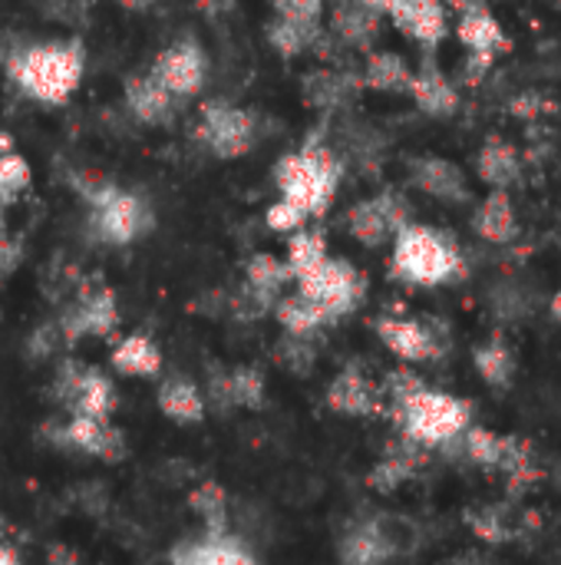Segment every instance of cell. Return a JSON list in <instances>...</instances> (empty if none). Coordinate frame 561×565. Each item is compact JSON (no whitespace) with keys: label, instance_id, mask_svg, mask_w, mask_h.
Wrapping results in <instances>:
<instances>
[{"label":"cell","instance_id":"obj_33","mask_svg":"<svg viewBox=\"0 0 561 565\" xmlns=\"http://www.w3.org/2000/svg\"><path fill=\"white\" fill-rule=\"evenodd\" d=\"M473 364H476L479 377L489 387H499V391H506L513 384V377H516V354H513V348L506 344L503 334L476 344L473 348Z\"/></svg>","mask_w":561,"mask_h":565},{"label":"cell","instance_id":"obj_18","mask_svg":"<svg viewBox=\"0 0 561 565\" xmlns=\"http://www.w3.org/2000/svg\"><path fill=\"white\" fill-rule=\"evenodd\" d=\"M53 440L63 450L83 454V457L109 463V467H116L129 457L126 434L112 420H103V417H66L63 424L53 427Z\"/></svg>","mask_w":561,"mask_h":565},{"label":"cell","instance_id":"obj_9","mask_svg":"<svg viewBox=\"0 0 561 565\" xmlns=\"http://www.w3.org/2000/svg\"><path fill=\"white\" fill-rule=\"evenodd\" d=\"M53 401L66 417H103L112 420L119 411V391L93 364L63 361L53 374Z\"/></svg>","mask_w":561,"mask_h":565},{"label":"cell","instance_id":"obj_38","mask_svg":"<svg viewBox=\"0 0 561 565\" xmlns=\"http://www.w3.org/2000/svg\"><path fill=\"white\" fill-rule=\"evenodd\" d=\"M324 255H331L327 252V242H324V232H317V228H298L291 238H288V268H291V278H298V275H304L308 268H314Z\"/></svg>","mask_w":561,"mask_h":565},{"label":"cell","instance_id":"obj_42","mask_svg":"<svg viewBox=\"0 0 561 565\" xmlns=\"http://www.w3.org/2000/svg\"><path fill=\"white\" fill-rule=\"evenodd\" d=\"M23 265V242L17 235L0 232V281H7Z\"/></svg>","mask_w":561,"mask_h":565},{"label":"cell","instance_id":"obj_21","mask_svg":"<svg viewBox=\"0 0 561 565\" xmlns=\"http://www.w3.org/2000/svg\"><path fill=\"white\" fill-rule=\"evenodd\" d=\"M410 185L443 205H470L473 202V189H470L463 166H456L446 156H413L410 159Z\"/></svg>","mask_w":561,"mask_h":565},{"label":"cell","instance_id":"obj_10","mask_svg":"<svg viewBox=\"0 0 561 565\" xmlns=\"http://www.w3.org/2000/svg\"><path fill=\"white\" fill-rule=\"evenodd\" d=\"M195 139L205 146L208 156L215 159H241L248 156L258 139H261V122L251 109L225 103V99H212L202 106L198 113V126H195Z\"/></svg>","mask_w":561,"mask_h":565},{"label":"cell","instance_id":"obj_7","mask_svg":"<svg viewBox=\"0 0 561 565\" xmlns=\"http://www.w3.org/2000/svg\"><path fill=\"white\" fill-rule=\"evenodd\" d=\"M294 291L311 298L334 324L354 315L367 298V278L347 258L324 255L314 268L294 278Z\"/></svg>","mask_w":561,"mask_h":565},{"label":"cell","instance_id":"obj_1","mask_svg":"<svg viewBox=\"0 0 561 565\" xmlns=\"http://www.w3.org/2000/svg\"><path fill=\"white\" fill-rule=\"evenodd\" d=\"M7 73L23 96L43 106H63L83 83L86 46L79 40H36L7 56Z\"/></svg>","mask_w":561,"mask_h":565},{"label":"cell","instance_id":"obj_26","mask_svg":"<svg viewBox=\"0 0 561 565\" xmlns=\"http://www.w3.org/2000/svg\"><path fill=\"white\" fill-rule=\"evenodd\" d=\"M470 228L489 245H506V242L519 238V218H516L509 189H489L486 199L473 209Z\"/></svg>","mask_w":561,"mask_h":565},{"label":"cell","instance_id":"obj_30","mask_svg":"<svg viewBox=\"0 0 561 565\" xmlns=\"http://www.w3.org/2000/svg\"><path fill=\"white\" fill-rule=\"evenodd\" d=\"M410 79H413V66L403 53L397 50H374L364 60V73H360V86L377 89V93H393V96H407L410 93Z\"/></svg>","mask_w":561,"mask_h":565},{"label":"cell","instance_id":"obj_24","mask_svg":"<svg viewBox=\"0 0 561 565\" xmlns=\"http://www.w3.org/2000/svg\"><path fill=\"white\" fill-rule=\"evenodd\" d=\"M420 113L433 116V119H450L460 113V89L456 83L440 70L433 53H423L420 66H413V79H410V93H407Z\"/></svg>","mask_w":561,"mask_h":565},{"label":"cell","instance_id":"obj_37","mask_svg":"<svg viewBox=\"0 0 561 565\" xmlns=\"http://www.w3.org/2000/svg\"><path fill=\"white\" fill-rule=\"evenodd\" d=\"M324 26H301V23H288V20H271L268 23V43L281 53V56H301L308 50H314L321 43Z\"/></svg>","mask_w":561,"mask_h":565},{"label":"cell","instance_id":"obj_16","mask_svg":"<svg viewBox=\"0 0 561 565\" xmlns=\"http://www.w3.org/2000/svg\"><path fill=\"white\" fill-rule=\"evenodd\" d=\"M149 73L175 96V99H192L205 89L208 83V53L195 36H179L172 40L149 66Z\"/></svg>","mask_w":561,"mask_h":565},{"label":"cell","instance_id":"obj_15","mask_svg":"<svg viewBox=\"0 0 561 565\" xmlns=\"http://www.w3.org/2000/svg\"><path fill=\"white\" fill-rule=\"evenodd\" d=\"M413 222L410 218V205L397 195V192H377L370 199H360L347 209L344 215V228L354 242H360L364 248H380L387 242H393V235Z\"/></svg>","mask_w":561,"mask_h":565},{"label":"cell","instance_id":"obj_48","mask_svg":"<svg viewBox=\"0 0 561 565\" xmlns=\"http://www.w3.org/2000/svg\"><path fill=\"white\" fill-rule=\"evenodd\" d=\"M122 7H142V3H149V0H119Z\"/></svg>","mask_w":561,"mask_h":565},{"label":"cell","instance_id":"obj_35","mask_svg":"<svg viewBox=\"0 0 561 565\" xmlns=\"http://www.w3.org/2000/svg\"><path fill=\"white\" fill-rule=\"evenodd\" d=\"M228 490L215 480L192 487L188 510L202 520V533H228Z\"/></svg>","mask_w":561,"mask_h":565},{"label":"cell","instance_id":"obj_44","mask_svg":"<svg viewBox=\"0 0 561 565\" xmlns=\"http://www.w3.org/2000/svg\"><path fill=\"white\" fill-rule=\"evenodd\" d=\"M231 3H235V0H198V7H202L208 17H218V13L231 10Z\"/></svg>","mask_w":561,"mask_h":565},{"label":"cell","instance_id":"obj_19","mask_svg":"<svg viewBox=\"0 0 561 565\" xmlns=\"http://www.w3.org/2000/svg\"><path fill=\"white\" fill-rule=\"evenodd\" d=\"M324 404L337 414V417H354V420H367V417H384V397H380V381H374L360 364H347L341 367L324 394Z\"/></svg>","mask_w":561,"mask_h":565},{"label":"cell","instance_id":"obj_45","mask_svg":"<svg viewBox=\"0 0 561 565\" xmlns=\"http://www.w3.org/2000/svg\"><path fill=\"white\" fill-rule=\"evenodd\" d=\"M0 565H20V559H17V553L0 540Z\"/></svg>","mask_w":561,"mask_h":565},{"label":"cell","instance_id":"obj_14","mask_svg":"<svg viewBox=\"0 0 561 565\" xmlns=\"http://www.w3.org/2000/svg\"><path fill=\"white\" fill-rule=\"evenodd\" d=\"M60 331V341L66 348L89 341V338H109L119 328V301L116 291L106 285L96 288H83L53 321Z\"/></svg>","mask_w":561,"mask_h":565},{"label":"cell","instance_id":"obj_17","mask_svg":"<svg viewBox=\"0 0 561 565\" xmlns=\"http://www.w3.org/2000/svg\"><path fill=\"white\" fill-rule=\"evenodd\" d=\"M374 331L380 344L400 358L403 364H430L446 354V334L436 331L423 318H407V315H380L374 321Z\"/></svg>","mask_w":561,"mask_h":565},{"label":"cell","instance_id":"obj_2","mask_svg":"<svg viewBox=\"0 0 561 565\" xmlns=\"http://www.w3.org/2000/svg\"><path fill=\"white\" fill-rule=\"evenodd\" d=\"M390 275L410 288H443L466 275V258L450 232L407 222L390 242Z\"/></svg>","mask_w":561,"mask_h":565},{"label":"cell","instance_id":"obj_20","mask_svg":"<svg viewBox=\"0 0 561 565\" xmlns=\"http://www.w3.org/2000/svg\"><path fill=\"white\" fill-rule=\"evenodd\" d=\"M268 397L265 374L255 364L241 367H218L208 374V394L205 401L215 411H261Z\"/></svg>","mask_w":561,"mask_h":565},{"label":"cell","instance_id":"obj_13","mask_svg":"<svg viewBox=\"0 0 561 565\" xmlns=\"http://www.w3.org/2000/svg\"><path fill=\"white\" fill-rule=\"evenodd\" d=\"M360 3L370 7L377 17H387L423 53H436L450 36L446 0H360Z\"/></svg>","mask_w":561,"mask_h":565},{"label":"cell","instance_id":"obj_11","mask_svg":"<svg viewBox=\"0 0 561 565\" xmlns=\"http://www.w3.org/2000/svg\"><path fill=\"white\" fill-rule=\"evenodd\" d=\"M456 40L466 50V83L476 86L493 63L509 50V36L506 26L499 23V17L483 3V0H460V13H456Z\"/></svg>","mask_w":561,"mask_h":565},{"label":"cell","instance_id":"obj_8","mask_svg":"<svg viewBox=\"0 0 561 565\" xmlns=\"http://www.w3.org/2000/svg\"><path fill=\"white\" fill-rule=\"evenodd\" d=\"M453 450L486 473H503L513 487H529L539 477L532 447L519 437H503L483 427H470L456 444L446 447V454Z\"/></svg>","mask_w":561,"mask_h":565},{"label":"cell","instance_id":"obj_41","mask_svg":"<svg viewBox=\"0 0 561 565\" xmlns=\"http://www.w3.org/2000/svg\"><path fill=\"white\" fill-rule=\"evenodd\" d=\"M311 218L294 205V202H288V199H274L271 205H268V212H265V225L271 228V232H278V235H294L298 228H304Z\"/></svg>","mask_w":561,"mask_h":565},{"label":"cell","instance_id":"obj_31","mask_svg":"<svg viewBox=\"0 0 561 565\" xmlns=\"http://www.w3.org/2000/svg\"><path fill=\"white\" fill-rule=\"evenodd\" d=\"M271 315L278 318L281 331L284 334H294V338H317L324 328H331L334 321L311 301L304 298L301 291H284L278 298V305L271 308Z\"/></svg>","mask_w":561,"mask_h":565},{"label":"cell","instance_id":"obj_46","mask_svg":"<svg viewBox=\"0 0 561 565\" xmlns=\"http://www.w3.org/2000/svg\"><path fill=\"white\" fill-rule=\"evenodd\" d=\"M549 311H552V318L561 324V285L555 288V295H552V301H549Z\"/></svg>","mask_w":561,"mask_h":565},{"label":"cell","instance_id":"obj_29","mask_svg":"<svg viewBox=\"0 0 561 565\" xmlns=\"http://www.w3.org/2000/svg\"><path fill=\"white\" fill-rule=\"evenodd\" d=\"M109 364L122 377H159L162 374V351L149 334H126L112 344Z\"/></svg>","mask_w":561,"mask_h":565},{"label":"cell","instance_id":"obj_6","mask_svg":"<svg viewBox=\"0 0 561 565\" xmlns=\"http://www.w3.org/2000/svg\"><path fill=\"white\" fill-rule=\"evenodd\" d=\"M417 526L397 513H374L354 520L337 540L341 565H393L417 550Z\"/></svg>","mask_w":561,"mask_h":565},{"label":"cell","instance_id":"obj_3","mask_svg":"<svg viewBox=\"0 0 561 565\" xmlns=\"http://www.w3.org/2000/svg\"><path fill=\"white\" fill-rule=\"evenodd\" d=\"M344 179V159L321 139H308L301 149L288 152L274 166L278 199L294 202L308 218H317L331 209Z\"/></svg>","mask_w":561,"mask_h":565},{"label":"cell","instance_id":"obj_4","mask_svg":"<svg viewBox=\"0 0 561 565\" xmlns=\"http://www.w3.org/2000/svg\"><path fill=\"white\" fill-rule=\"evenodd\" d=\"M400 437L420 444L423 450H446L473 427V404L446 391L420 387L387 417Z\"/></svg>","mask_w":561,"mask_h":565},{"label":"cell","instance_id":"obj_49","mask_svg":"<svg viewBox=\"0 0 561 565\" xmlns=\"http://www.w3.org/2000/svg\"><path fill=\"white\" fill-rule=\"evenodd\" d=\"M3 533H7V520H3V513H0V540H3Z\"/></svg>","mask_w":561,"mask_h":565},{"label":"cell","instance_id":"obj_22","mask_svg":"<svg viewBox=\"0 0 561 565\" xmlns=\"http://www.w3.org/2000/svg\"><path fill=\"white\" fill-rule=\"evenodd\" d=\"M122 103L129 109V116L142 126H172L179 119L182 99H175L149 70L145 73H132L122 83Z\"/></svg>","mask_w":561,"mask_h":565},{"label":"cell","instance_id":"obj_23","mask_svg":"<svg viewBox=\"0 0 561 565\" xmlns=\"http://www.w3.org/2000/svg\"><path fill=\"white\" fill-rule=\"evenodd\" d=\"M427 463H430V450H423L420 444H413V440H407V437L397 434V437L384 447L380 460L370 467L367 487L377 490V493H393V490H400L403 483L417 480V477L427 470Z\"/></svg>","mask_w":561,"mask_h":565},{"label":"cell","instance_id":"obj_34","mask_svg":"<svg viewBox=\"0 0 561 565\" xmlns=\"http://www.w3.org/2000/svg\"><path fill=\"white\" fill-rule=\"evenodd\" d=\"M384 17H377L370 7H364L360 0H341L337 10H334V33L350 43V46H370V40L377 36V26H380Z\"/></svg>","mask_w":561,"mask_h":565},{"label":"cell","instance_id":"obj_43","mask_svg":"<svg viewBox=\"0 0 561 565\" xmlns=\"http://www.w3.org/2000/svg\"><path fill=\"white\" fill-rule=\"evenodd\" d=\"M443 565H489V559L479 550H466V553H456L453 559H446Z\"/></svg>","mask_w":561,"mask_h":565},{"label":"cell","instance_id":"obj_32","mask_svg":"<svg viewBox=\"0 0 561 565\" xmlns=\"http://www.w3.org/2000/svg\"><path fill=\"white\" fill-rule=\"evenodd\" d=\"M470 530L483 540V543H493V546H503V543H513L522 536V526H526V513L513 503H489V507H479L473 510L470 516Z\"/></svg>","mask_w":561,"mask_h":565},{"label":"cell","instance_id":"obj_27","mask_svg":"<svg viewBox=\"0 0 561 565\" xmlns=\"http://www.w3.org/2000/svg\"><path fill=\"white\" fill-rule=\"evenodd\" d=\"M155 404L162 411L165 420L179 424V427H195L205 420L208 414V401H205V391L182 377V374H172L159 384V394H155Z\"/></svg>","mask_w":561,"mask_h":565},{"label":"cell","instance_id":"obj_39","mask_svg":"<svg viewBox=\"0 0 561 565\" xmlns=\"http://www.w3.org/2000/svg\"><path fill=\"white\" fill-rule=\"evenodd\" d=\"M317 338H294V334H281V341L274 344V361L294 374V377H308L314 371L317 361Z\"/></svg>","mask_w":561,"mask_h":565},{"label":"cell","instance_id":"obj_36","mask_svg":"<svg viewBox=\"0 0 561 565\" xmlns=\"http://www.w3.org/2000/svg\"><path fill=\"white\" fill-rule=\"evenodd\" d=\"M354 86L357 83H350V76H344V73L317 70L311 76H304V103L311 109H341V106H347Z\"/></svg>","mask_w":561,"mask_h":565},{"label":"cell","instance_id":"obj_5","mask_svg":"<svg viewBox=\"0 0 561 565\" xmlns=\"http://www.w3.org/2000/svg\"><path fill=\"white\" fill-rule=\"evenodd\" d=\"M83 199L89 205V232L96 242L109 248H126L152 232L155 215L152 205L129 189H119L112 182H99L83 189Z\"/></svg>","mask_w":561,"mask_h":565},{"label":"cell","instance_id":"obj_25","mask_svg":"<svg viewBox=\"0 0 561 565\" xmlns=\"http://www.w3.org/2000/svg\"><path fill=\"white\" fill-rule=\"evenodd\" d=\"M172 565H258V559L231 533H202L175 550Z\"/></svg>","mask_w":561,"mask_h":565},{"label":"cell","instance_id":"obj_28","mask_svg":"<svg viewBox=\"0 0 561 565\" xmlns=\"http://www.w3.org/2000/svg\"><path fill=\"white\" fill-rule=\"evenodd\" d=\"M476 179L489 189H513L522 182V156L519 149L503 139V136H489L479 152H476Z\"/></svg>","mask_w":561,"mask_h":565},{"label":"cell","instance_id":"obj_12","mask_svg":"<svg viewBox=\"0 0 561 565\" xmlns=\"http://www.w3.org/2000/svg\"><path fill=\"white\" fill-rule=\"evenodd\" d=\"M288 285H294L288 262L278 258V255L258 252V255H251L245 262L241 291L235 298H228V308L241 321H258V318L271 315V308L278 305V298L288 291Z\"/></svg>","mask_w":561,"mask_h":565},{"label":"cell","instance_id":"obj_47","mask_svg":"<svg viewBox=\"0 0 561 565\" xmlns=\"http://www.w3.org/2000/svg\"><path fill=\"white\" fill-rule=\"evenodd\" d=\"M7 149H10V139L0 136V152H7ZM3 202H7V199H3V192H0V205H3Z\"/></svg>","mask_w":561,"mask_h":565},{"label":"cell","instance_id":"obj_40","mask_svg":"<svg viewBox=\"0 0 561 565\" xmlns=\"http://www.w3.org/2000/svg\"><path fill=\"white\" fill-rule=\"evenodd\" d=\"M274 17L301 26H324V0H271Z\"/></svg>","mask_w":561,"mask_h":565}]
</instances>
